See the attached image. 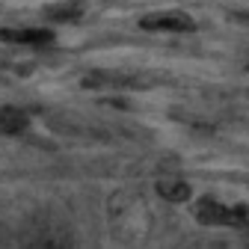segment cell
<instances>
[{"instance_id":"3957f363","label":"cell","mask_w":249,"mask_h":249,"mask_svg":"<svg viewBox=\"0 0 249 249\" xmlns=\"http://www.w3.org/2000/svg\"><path fill=\"white\" fill-rule=\"evenodd\" d=\"M0 39L3 42H12V45H48L51 42V33L48 30H0Z\"/></svg>"},{"instance_id":"277c9868","label":"cell","mask_w":249,"mask_h":249,"mask_svg":"<svg viewBox=\"0 0 249 249\" xmlns=\"http://www.w3.org/2000/svg\"><path fill=\"white\" fill-rule=\"evenodd\" d=\"M158 193L166 202H172V205H181V202H187L193 196L190 184H187L184 178H163V181H158Z\"/></svg>"},{"instance_id":"5b68a950","label":"cell","mask_w":249,"mask_h":249,"mask_svg":"<svg viewBox=\"0 0 249 249\" xmlns=\"http://www.w3.org/2000/svg\"><path fill=\"white\" fill-rule=\"evenodd\" d=\"M24 128H27V113H21L18 107H3L0 110V131L21 134Z\"/></svg>"},{"instance_id":"6da1fadb","label":"cell","mask_w":249,"mask_h":249,"mask_svg":"<svg viewBox=\"0 0 249 249\" xmlns=\"http://www.w3.org/2000/svg\"><path fill=\"white\" fill-rule=\"evenodd\" d=\"M196 220L202 226L246 229L249 226V211L243 205H223V202H216V199H199V205H196Z\"/></svg>"},{"instance_id":"8992f818","label":"cell","mask_w":249,"mask_h":249,"mask_svg":"<svg viewBox=\"0 0 249 249\" xmlns=\"http://www.w3.org/2000/svg\"><path fill=\"white\" fill-rule=\"evenodd\" d=\"M240 21H246V24H249V18H240Z\"/></svg>"},{"instance_id":"7a4b0ae2","label":"cell","mask_w":249,"mask_h":249,"mask_svg":"<svg viewBox=\"0 0 249 249\" xmlns=\"http://www.w3.org/2000/svg\"><path fill=\"white\" fill-rule=\"evenodd\" d=\"M140 27L148 30V33H190V30H196V21L178 9H169V12L140 18Z\"/></svg>"}]
</instances>
